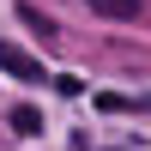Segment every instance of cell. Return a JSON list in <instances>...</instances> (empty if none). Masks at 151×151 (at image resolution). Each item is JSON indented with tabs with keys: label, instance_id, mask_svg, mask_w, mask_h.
<instances>
[{
	"label": "cell",
	"instance_id": "cell-1",
	"mask_svg": "<svg viewBox=\"0 0 151 151\" xmlns=\"http://www.w3.org/2000/svg\"><path fill=\"white\" fill-rule=\"evenodd\" d=\"M0 73H6V79H18V85H42V60L24 55L18 42H0Z\"/></svg>",
	"mask_w": 151,
	"mask_h": 151
},
{
	"label": "cell",
	"instance_id": "cell-2",
	"mask_svg": "<svg viewBox=\"0 0 151 151\" xmlns=\"http://www.w3.org/2000/svg\"><path fill=\"white\" fill-rule=\"evenodd\" d=\"M97 18H139V0H85Z\"/></svg>",
	"mask_w": 151,
	"mask_h": 151
},
{
	"label": "cell",
	"instance_id": "cell-3",
	"mask_svg": "<svg viewBox=\"0 0 151 151\" xmlns=\"http://www.w3.org/2000/svg\"><path fill=\"white\" fill-rule=\"evenodd\" d=\"M12 133H24V139H36V133H42V115H36V109H12Z\"/></svg>",
	"mask_w": 151,
	"mask_h": 151
},
{
	"label": "cell",
	"instance_id": "cell-4",
	"mask_svg": "<svg viewBox=\"0 0 151 151\" xmlns=\"http://www.w3.org/2000/svg\"><path fill=\"white\" fill-rule=\"evenodd\" d=\"M18 18H24V24H30V30H36V36H55V24H48V18H42V12H36V6H18Z\"/></svg>",
	"mask_w": 151,
	"mask_h": 151
},
{
	"label": "cell",
	"instance_id": "cell-5",
	"mask_svg": "<svg viewBox=\"0 0 151 151\" xmlns=\"http://www.w3.org/2000/svg\"><path fill=\"white\" fill-rule=\"evenodd\" d=\"M97 109H103V115H121V109H133V103H127V97H115V91H103V97H97Z\"/></svg>",
	"mask_w": 151,
	"mask_h": 151
}]
</instances>
